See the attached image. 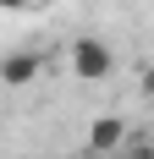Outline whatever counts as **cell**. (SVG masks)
Returning <instances> with one entry per match:
<instances>
[{
    "label": "cell",
    "mask_w": 154,
    "mask_h": 159,
    "mask_svg": "<svg viewBox=\"0 0 154 159\" xmlns=\"http://www.w3.org/2000/svg\"><path fill=\"white\" fill-rule=\"evenodd\" d=\"M66 66H72L83 82H105L110 71H116V49L105 44V39H94V33H83L72 44V55H66Z\"/></svg>",
    "instance_id": "obj_1"
},
{
    "label": "cell",
    "mask_w": 154,
    "mask_h": 159,
    "mask_svg": "<svg viewBox=\"0 0 154 159\" xmlns=\"http://www.w3.org/2000/svg\"><path fill=\"white\" fill-rule=\"evenodd\" d=\"M121 143H127V121L121 115H99L88 126V154H116Z\"/></svg>",
    "instance_id": "obj_2"
},
{
    "label": "cell",
    "mask_w": 154,
    "mask_h": 159,
    "mask_svg": "<svg viewBox=\"0 0 154 159\" xmlns=\"http://www.w3.org/2000/svg\"><path fill=\"white\" fill-rule=\"evenodd\" d=\"M39 77V55H33V49H11V55H6V61H0V82H33Z\"/></svg>",
    "instance_id": "obj_3"
},
{
    "label": "cell",
    "mask_w": 154,
    "mask_h": 159,
    "mask_svg": "<svg viewBox=\"0 0 154 159\" xmlns=\"http://www.w3.org/2000/svg\"><path fill=\"white\" fill-rule=\"evenodd\" d=\"M28 6H39V0H0V11H28Z\"/></svg>",
    "instance_id": "obj_4"
},
{
    "label": "cell",
    "mask_w": 154,
    "mask_h": 159,
    "mask_svg": "<svg viewBox=\"0 0 154 159\" xmlns=\"http://www.w3.org/2000/svg\"><path fill=\"white\" fill-rule=\"evenodd\" d=\"M127 154H132V159H154V148H149V143H132Z\"/></svg>",
    "instance_id": "obj_5"
}]
</instances>
